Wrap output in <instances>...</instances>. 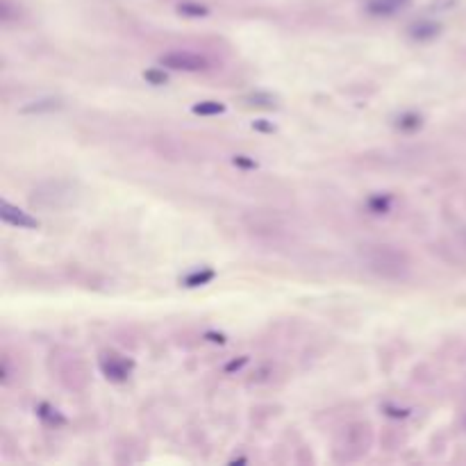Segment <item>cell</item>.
<instances>
[{"label":"cell","instance_id":"cell-1","mask_svg":"<svg viewBox=\"0 0 466 466\" xmlns=\"http://www.w3.org/2000/svg\"><path fill=\"white\" fill-rule=\"evenodd\" d=\"M366 269L385 280H401L410 273V257L394 246H366L362 253Z\"/></svg>","mask_w":466,"mask_h":466},{"label":"cell","instance_id":"cell-2","mask_svg":"<svg viewBox=\"0 0 466 466\" xmlns=\"http://www.w3.org/2000/svg\"><path fill=\"white\" fill-rule=\"evenodd\" d=\"M77 198V192L71 182H64V180H50V182L39 185L32 192L30 201L34 207H44V210H64V207H71Z\"/></svg>","mask_w":466,"mask_h":466},{"label":"cell","instance_id":"cell-3","mask_svg":"<svg viewBox=\"0 0 466 466\" xmlns=\"http://www.w3.org/2000/svg\"><path fill=\"white\" fill-rule=\"evenodd\" d=\"M160 66L171 68V71H185V73H198L205 71L210 62L207 57L192 53V50H171V53H164L160 57Z\"/></svg>","mask_w":466,"mask_h":466},{"label":"cell","instance_id":"cell-4","mask_svg":"<svg viewBox=\"0 0 466 466\" xmlns=\"http://www.w3.org/2000/svg\"><path fill=\"white\" fill-rule=\"evenodd\" d=\"M132 368H134L132 359L116 355V352H107V355L100 357V371L111 382H125V380L130 378Z\"/></svg>","mask_w":466,"mask_h":466},{"label":"cell","instance_id":"cell-5","mask_svg":"<svg viewBox=\"0 0 466 466\" xmlns=\"http://www.w3.org/2000/svg\"><path fill=\"white\" fill-rule=\"evenodd\" d=\"M0 217H3L5 223H10V226L19 228V230H37L39 228V221L30 217L28 212L19 210V207H14L12 203L3 201V205H0Z\"/></svg>","mask_w":466,"mask_h":466},{"label":"cell","instance_id":"cell-6","mask_svg":"<svg viewBox=\"0 0 466 466\" xmlns=\"http://www.w3.org/2000/svg\"><path fill=\"white\" fill-rule=\"evenodd\" d=\"M62 107H64L62 98H39V100L28 102V105H23L19 111L21 114H50V111H57Z\"/></svg>","mask_w":466,"mask_h":466},{"label":"cell","instance_id":"cell-7","mask_svg":"<svg viewBox=\"0 0 466 466\" xmlns=\"http://www.w3.org/2000/svg\"><path fill=\"white\" fill-rule=\"evenodd\" d=\"M439 32H442L439 23H435V21H419V23H414L410 28V37L417 39V41H433L435 37H439Z\"/></svg>","mask_w":466,"mask_h":466},{"label":"cell","instance_id":"cell-8","mask_svg":"<svg viewBox=\"0 0 466 466\" xmlns=\"http://www.w3.org/2000/svg\"><path fill=\"white\" fill-rule=\"evenodd\" d=\"M421 125H423V116L417 114V111H405V114H401L398 118H396V127H398L401 132H407V134L421 130Z\"/></svg>","mask_w":466,"mask_h":466},{"label":"cell","instance_id":"cell-9","mask_svg":"<svg viewBox=\"0 0 466 466\" xmlns=\"http://www.w3.org/2000/svg\"><path fill=\"white\" fill-rule=\"evenodd\" d=\"M214 269H198V271H192L189 275H185L182 284L187 289H194V287H205V284H210L214 280Z\"/></svg>","mask_w":466,"mask_h":466},{"label":"cell","instance_id":"cell-10","mask_svg":"<svg viewBox=\"0 0 466 466\" xmlns=\"http://www.w3.org/2000/svg\"><path fill=\"white\" fill-rule=\"evenodd\" d=\"M37 417L44 421V423H48V426H64L66 423V419L62 417V412H59L57 407H53V405H48V403H41L39 407H37Z\"/></svg>","mask_w":466,"mask_h":466},{"label":"cell","instance_id":"cell-11","mask_svg":"<svg viewBox=\"0 0 466 466\" xmlns=\"http://www.w3.org/2000/svg\"><path fill=\"white\" fill-rule=\"evenodd\" d=\"M391 196L389 194H373L366 201V210L371 214H387L391 210Z\"/></svg>","mask_w":466,"mask_h":466},{"label":"cell","instance_id":"cell-12","mask_svg":"<svg viewBox=\"0 0 466 466\" xmlns=\"http://www.w3.org/2000/svg\"><path fill=\"white\" fill-rule=\"evenodd\" d=\"M192 111L198 116H219V114L226 111V105L219 102V100H201L192 107Z\"/></svg>","mask_w":466,"mask_h":466},{"label":"cell","instance_id":"cell-13","mask_svg":"<svg viewBox=\"0 0 466 466\" xmlns=\"http://www.w3.org/2000/svg\"><path fill=\"white\" fill-rule=\"evenodd\" d=\"M244 100L253 107H275L278 105V102H275V96H271V93H266V91H255V93H250V96H246Z\"/></svg>","mask_w":466,"mask_h":466},{"label":"cell","instance_id":"cell-14","mask_svg":"<svg viewBox=\"0 0 466 466\" xmlns=\"http://www.w3.org/2000/svg\"><path fill=\"white\" fill-rule=\"evenodd\" d=\"M178 12L182 16H192V19H201V16H207V7L198 3H180Z\"/></svg>","mask_w":466,"mask_h":466},{"label":"cell","instance_id":"cell-15","mask_svg":"<svg viewBox=\"0 0 466 466\" xmlns=\"http://www.w3.org/2000/svg\"><path fill=\"white\" fill-rule=\"evenodd\" d=\"M143 80L153 84V87H162V84L169 82V75L164 73V68H148V71L143 73Z\"/></svg>","mask_w":466,"mask_h":466},{"label":"cell","instance_id":"cell-16","mask_svg":"<svg viewBox=\"0 0 466 466\" xmlns=\"http://www.w3.org/2000/svg\"><path fill=\"white\" fill-rule=\"evenodd\" d=\"M232 164H235V166H239V169H246V171L257 169V162L250 160L248 155H235V157H232Z\"/></svg>","mask_w":466,"mask_h":466},{"label":"cell","instance_id":"cell-17","mask_svg":"<svg viewBox=\"0 0 466 466\" xmlns=\"http://www.w3.org/2000/svg\"><path fill=\"white\" fill-rule=\"evenodd\" d=\"M244 364H248V357H239V359H232L230 364H226V373H235Z\"/></svg>","mask_w":466,"mask_h":466},{"label":"cell","instance_id":"cell-18","mask_svg":"<svg viewBox=\"0 0 466 466\" xmlns=\"http://www.w3.org/2000/svg\"><path fill=\"white\" fill-rule=\"evenodd\" d=\"M253 127L255 130H260V132H275V127L271 123H266V121H255Z\"/></svg>","mask_w":466,"mask_h":466},{"label":"cell","instance_id":"cell-19","mask_svg":"<svg viewBox=\"0 0 466 466\" xmlns=\"http://www.w3.org/2000/svg\"><path fill=\"white\" fill-rule=\"evenodd\" d=\"M205 336H207V339H210V341H217V343H223V341H226V336H223V334H214V332H207Z\"/></svg>","mask_w":466,"mask_h":466}]
</instances>
